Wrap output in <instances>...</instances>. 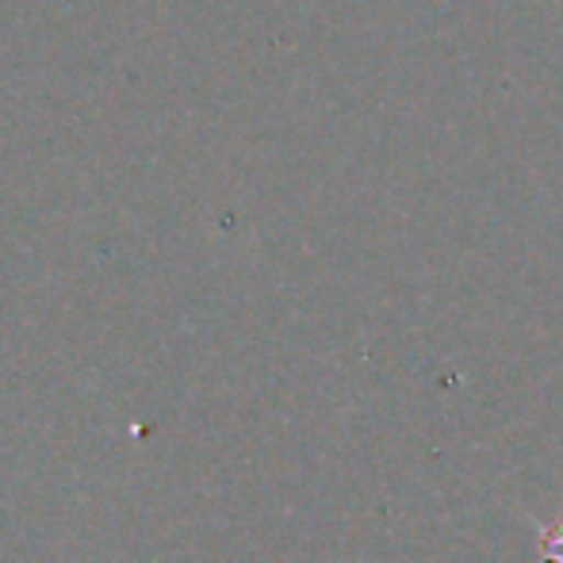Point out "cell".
Returning <instances> with one entry per match:
<instances>
[{
    "mask_svg": "<svg viewBox=\"0 0 563 563\" xmlns=\"http://www.w3.org/2000/svg\"><path fill=\"white\" fill-rule=\"evenodd\" d=\"M529 521L537 526V541H541L544 563H563V510L552 521H537V518H529Z\"/></svg>",
    "mask_w": 563,
    "mask_h": 563,
    "instance_id": "6da1fadb",
    "label": "cell"
}]
</instances>
